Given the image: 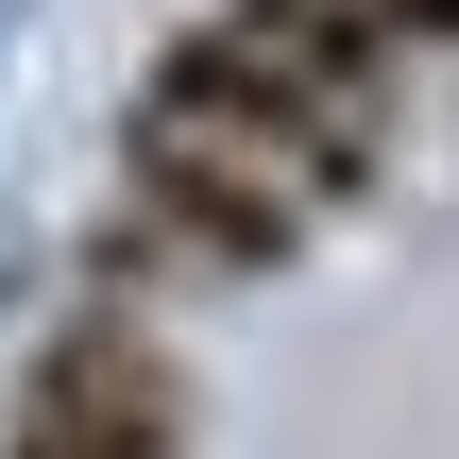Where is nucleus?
I'll use <instances>...</instances> for the list:
<instances>
[{
    "mask_svg": "<svg viewBox=\"0 0 459 459\" xmlns=\"http://www.w3.org/2000/svg\"><path fill=\"white\" fill-rule=\"evenodd\" d=\"M358 17H375L392 51H459V0H358Z\"/></svg>",
    "mask_w": 459,
    "mask_h": 459,
    "instance_id": "4",
    "label": "nucleus"
},
{
    "mask_svg": "<svg viewBox=\"0 0 459 459\" xmlns=\"http://www.w3.org/2000/svg\"><path fill=\"white\" fill-rule=\"evenodd\" d=\"M0 459H187V375H170V341H153V324H119V307L51 324V341H34V375H17Z\"/></svg>",
    "mask_w": 459,
    "mask_h": 459,
    "instance_id": "3",
    "label": "nucleus"
},
{
    "mask_svg": "<svg viewBox=\"0 0 459 459\" xmlns=\"http://www.w3.org/2000/svg\"><path fill=\"white\" fill-rule=\"evenodd\" d=\"M136 119L221 136V153H273L307 204H358V187H375V119H358V102H324V85H307L238 0H221V17H187V34L153 51V102H136Z\"/></svg>",
    "mask_w": 459,
    "mask_h": 459,
    "instance_id": "1",
    "label": "nucleus"
},
{
    "mask_svg": "<svg viewBox=\"0 0 459 459\" xmlns=\"http://www.w3.org/2000/svg\"><path fill=\"white\" fill-rule=\"evenodd\" d=\"M307 221H324V204H307L273 153H221V136L136 119L102 255H119V273H290V255H307Z\"/></svg>",
    "mask_w": 459,
    "mask_h": 459,
    "instance_id": "2",
    "label": "nucleus"
}]
</instances>
